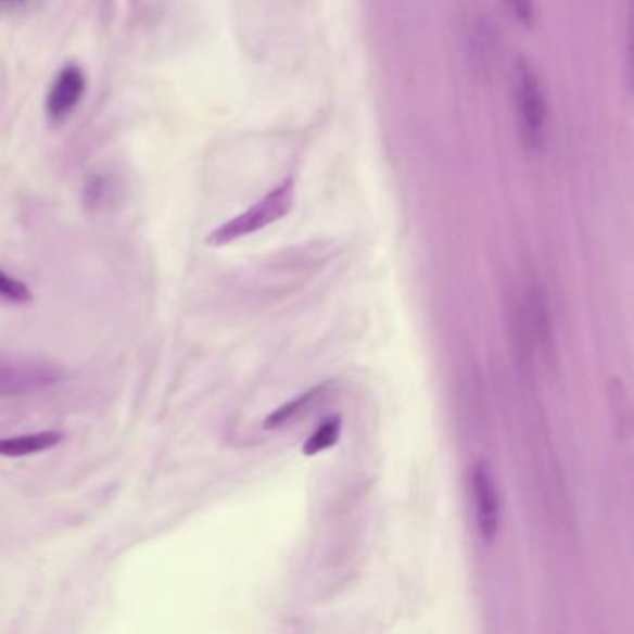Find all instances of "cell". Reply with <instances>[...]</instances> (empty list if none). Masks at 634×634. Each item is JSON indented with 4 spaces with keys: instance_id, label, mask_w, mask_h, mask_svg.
Masks as SVG:
<instances>
[{
    "instance_id": "6da1fadb",
    "label": "cell",
    "mask_w": 634,
    "mask_h": 634,
    "mask_svg": "<svg viewBox=\"0 0 634 634\" xmlns=\"http://www.w3.org/2000/svg\"><path fill=\"white\" fill-rule=\"evenodd\" d=\"M510 96L521 145L531 155L542 153L549 137V99L531 60H516L511 67Z\"/></svg>"
},
{
    "instance_id": "7a4b0ae2",
    "label": "cell",
    "mask_w": 634,
    "mask_h": 634,
    "mask_svg": "<svg viewBox=\"0 0 634 634\" xmlns=\"http://www.w3.org/2000/svg\"><path fill=\"white\" fill-rule=\"evenodd\" d=\"M294 203V179H286L278 187L270 190L263 200L246 208L244 213L234 216L233 220L218 227L208 242L213 246H224L233 240L244 239L248 234L257 233L276 221L283 220L291 213Z\"/></svg>"
},
{
    "instance_id": "3957f363",
    "label": "cell",
    "mask_w": 634,
    "mask_h": 634,
    "mask_svg": "<svg viewBox=\"0 0 634 634\" xmlns=\"http://www.w3.org/2000/svg\"><path fill=\"white\" fill-rule=\"evenodd\" d=\"M473 485L474 510H477V529L485 544H492L500 531V497L492 467L479 461L471 473Z\"/></svg>"
},
{
    "instance_id": "277c9868",
    "label": "cell",
    "mask_w": 634,
    "mask_h": 634,
    "mask_svg": "<svg viewBox=\"0 0 634 634\" xmlns=\"http://www.w3.org/2000/svg\"><path fill=\"white\" fill-rule=\"evenodd\" d=\"M59 370L46 363L0 357V395H21L56 382Z\"/></svg>"
},
{
    "instance_id": "5b68a950",
    "label": "cell",
    "mask_w": 634,
    "mask_h": 634,
    "mask_svg": "<svg viewBox=\"0 0 634 634\" xmlns=\"http://www.w3.org/2000/svg\"><path fill=\"white\" fill-rule=\"evenodd\" d=\"M85 73L77 65H67L60 72L47 98V112L54 122H64L77 109L80 99L85 96Z\"/></svg>"
},
{
    "instance_id": "8992f818",
    "label": "cell",
    "mask_w": 634,
    "mask_h": 634,
    "mask_svg": "<svg viewBox=\"0 0 634 634\" xmlns=\"http://www.w3.org/2000/svg\"><path fill=\"white\" fill-rule=\"evenodd\" d=\"M467 52L479 77H490L497 59V38L487 20H474L467 28Z\"/></svg>"
},
{
    "instance_id": "52a82bcc",
    "label": "cell",
    "mask_w": 634,
    "mask_h": 634,
    "mask_svg": "<svg viewBox=\"0 0 634 634\" xmlns=\"http://www.w3.org/2000/svg\"><path fill=\"white\" fill-rule=\"evenodd\" d=\"M64 440L62 432L46 430L36 434L13 435V438H0V456L4 458H23L30 454L43 453L60 445Z\"/></svg>"
},
{
    "instance_id": "ba28073f",
    "label": "cell",
    "mask_w": 634,
    "mask_h": 634,
    "mask_svg": "<svg viewBox=\"0 0 634 634\" xmlns=\"http://www.w3.org/2000/svg\"><path fill=\"white\" fill-rule=\"evenodd\" d=\"M328 385H317V388L309 389L305 391L302 395L296 396L294 401L287 402L281 408L274 409L272 414L266 417L263 427L266 430H276V428H283L289 422L296 421L300 415H304L307 409L312 408L313 402L317 401L318 396H322L326 393Z\"/></svg>"
},
{
    "instance_id": "9c48e42d",
    "label": "cell",
    "mask_w": 634,
    "mask_h": 634,
    "mask_svg": "<svg viewBox=\"0 0 634 634\" xmlns=\"http://www.w3.org/2000/svg\"><path fill=\"white\" fill-rule=\"evenodd\" d=\"M341 432H343L341 415H331L326 421L320 422L317 430L307 438L304 447H302V453L305 456H317V454L330 451L341 440Z\"/></svg>"
},
{
    "instance_id": "30bf717a",
    "label": "cell",
    "mask_w": 634,
    "mask_h": 634,
    "mask_svg": "<svg viewBox=\"0 0 634 634\" xmlns=\"http://www.w3.org/2000/svg\"><path fill=\"white\" fill-rule=\"evenodd\" d=\"M505 12L521 28H532L537 17V0H500Z\"/></svg>"
},
{
    "instance_id": "8fae6325",
    "label": "cell",
    "mask_w": 634,
    "mask_h": 634,
    "mask_svg": "<svg viewBox=\"0 0 634 634\" xmlns=\"http://www.w3.org/2000/svg\"><path fill=\"white\" fill-rule=\"evenodd\" d=\"M0 300H7L10 304H30L33 292L23 281L0 270Z\"/></svg>"
},
{
    "instance_id": "7c38bea8",
    "label": "cell",
    "mask_w": 634,
    "mask_h": 634,
    "mask_svg": "<svg viewBox=\"0 0 634 634\" xmlns=\"http://www.w3.org/2000/svg\"><path fill=\"white\" fill-rule=\"evenodd\" d=\"M0 2H17V0H0Z\"/></svg>"
}]
</instances>
